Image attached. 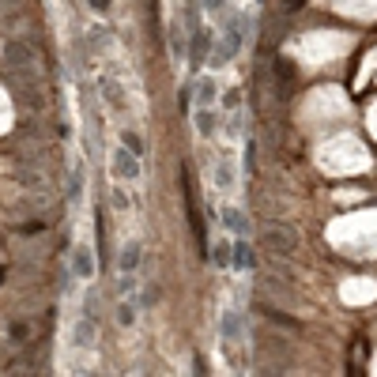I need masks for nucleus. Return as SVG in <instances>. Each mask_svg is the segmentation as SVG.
Returning a JSON list of instances; mask_svg holds the SVG:
<instances>
[{
	"instance_id": "9",
	"label": "nucleus",
	"mask_w": 377,
	"mask_h": 377,
	"mask_svg": "<svg viewBox=\"0 0 377 377\" xmlns=\"http://www.w3.org/2000/svg\"><path fill=\"white\" fill-rule=\"evenodd\" d=\"M242 340V320H238V314L234 309H227V314H223V343H238Z\"/></svg>"
},
{
	"instance_id": "18",
	"label": "nucleus",
	"mask_w": 377,
	"mask_h": 377,
	"mask_svg": "<svg viewBox=\"0 0 377 377\" xmlns=\"http://www.w3.org/2000/svg\"><path fill=\"white\" fill-rule=\"evenodd\" d=\"M136 291V272H121V279H117V294H132Z\"/></svg>"
},
{
	"instance_id": "24",
	"label": "nucleus",
	"mask_w": 377,
	"mask_h": 377,
	"mask_svg": "<svg viewBox=\"0 0 377 377\" xmlns=\"http://www.w3.org/2000/svg\"><path fill=\"white\" fill-rule=\"evenodd\" d=\"M4 4H8V8H12V4H15V0H0V8H4Z\"/></svg>"
},
{
	"instance_id": "22",
	"label": "nucleus",
	"mask_w": 377,
	"mask_h": 377,
	"mask_svg": "<svg viewBox=\"0 0 377 377\" xmlns=\"http://www.w3.org/2000/svg\"><path fill=\"white\" fill-rule=\"evenodd\" d=\"M12 336H15V340H19V336L27 340V325H19V320H15V325H12Z\"/></svg>"
},
{
	"instance_id": "11",
	"label": "nucleus",
	"mask_w": 377,
	"mask_h": 377,
	"mask_svg": "<svg viewBox=\"0 0 377 377\" xmlns=\"http://www.w3.org/2000/svg\"><path fill=\"white\" fill-rule=\"evenodd\" d=\"M215 94H219L215 79H212V76H200V79H196V106H212Z\"/></svg>"
},
{
	"instance_id": "10",
	"label": "nucleus",
	"mask_w": 377,
	"mask_h": 377,
	"mask_svg": "<svg viewBox=\"0 0 377 377\" xmlns=\"http://www.w3.org/2000/svg\"><path fill=\"white\" fill-rule=\"evenodd\" d=\"M140 256H143V245L140 242H128L125 249H121V256H117L121 272H136V268H140Z\"/></svg>"
},
{
	"instance_id": "19",
	"label": "nucleus",
	"mask_w": 377,
	"mask_h": 377,
	"mask_svg": "<svg viewBox=\"0 0 377 377\" xmlns=\"http://www.w3.org/2000/svg\"><path fill=\"white\" fill-rule=\"evenodd\" d=\"M121 143H125V147H132L136 155L143 159V143H140V136H136V132H128V128H125V132H121Z\"/></svg>"
},
{
	"instance_id": "3",
	"label": "nucleus",
	"mask_w": 377,
	"mask_h": 377,
	"mask_svg": "<svg viewBox=\"0 0 377 377\" xmlns=\"http://www.w3.org/2000/svg\"><path fill=\"white\" fill-rule=\"evenodd\" d=\"M140 155H136L132 147H114V159H110V174H114V178H121V181H136L140 178Z\"/></svg>"
},
{
	"instance_id": "8",
	"label": "nucleus",
	"mask_w": 377,
	"mask_h": 377,
	"mask_svg": "<svg viewBox=\"0 0 377 377\" xmlns=\"http://www.w3.org/2000/svg\"><path fill=\"white\" fill-rule=\"evenodd\" d=\"M234 178H238L234 159H219V163H215V189L230 192V189H234Z\"/></svg>"
},
{
	"instance_id": "2",
	"label": "nucleus",
	"mask_w": 377,
	"mask_h": 377,
	"mask_svg": "<svg viewBox=\"0 0 377 377\" xmlns=\"http://www.w3.org/2000/svg\"><path fill=\"white\" fill-rule=\"evenodd\" d=\"M261 242L276 253H294L298 249V234L294 227H283V223H264L261 227Z\"/></svg>"
},
{
	"instance_id": "15",
	"label": "nucleus",
	"mask_w": 377,
	"mask_h": 377,
	"mask_svg": "<svg viewBox=\"0 0 377 377\" xmlns=\"http://www.w3.org/2000/svg\"><path fill=\"white\" fill-rule=\"evenodd\" d=\"M230 264H234L238 272H245V268H253V249L245 242H238L234 245V256H230Z\"/></svg>"
},
{
	"instance_id": "4",
	"label": "nucleus",
	"mask_w": 377,
	"mask_h": 377,
	"mask_svg": "<svg viewBox=\"0 0 377 377\" xmlns=\"http://www.w3.org/2000/svg\"><path fill=\"white\" fill-rule=\"evenodd\" d=\"M242 42H245V23H242V15H234V19L227 23V30H223V50L215 53L212 61L215 64H227L238 50H242Z\"/></svg>"
},
{
	"instance_id": "7",
	"label": "nucleus",
	"mask_w": 377,
	"mask_h": 377,
	"mask_svg": "<svg viewBox=\"0 0 377 377\" xmlns=\"http://www.w3.org/2000/svg\"><path fill=\"white\" fill-rule=\"evenodd\" d=\"M94 317H79L72 325V347H94Z\"/></svg>"
},
{
	"instance_id": "16",
	"label": "nucleus",
	"mask_w": 377,
	"mask_h": 377,
	"mask_svg": "<svg viewBox=\"0 0 377 377\" xmlns=\"http://www.w3.org/2000/svg\"><path fill=\"white\" fill-rule=\"evenodd\" d=\"M170 50H174V57H185V30H181V23L170 27Z\"/></svg>"
},
{
	"instance_id": "6",
	"label": "nucleus",
	"mask_w": 377,
	"mask_h": 377,
	"mask_svg": "<svg viewBox=\"0 0 377 377\" xmlns=\"http://www.w3.org/2000/svg\"><path fill=\"white\" fill-rule=\"evenodd\" d=\"M212 30H192V53H189V61H192V68H200L207 57H212Z\"/></svg>"
},
{
	"instance_id": "23",
	"label": "nucleus",
	"mask_w": 377,
	"mask_h": 377,
	"mask_svg": "<svg viewBox=\"0 0 377 377\" xmlns=\"http://www.w3.org/2000/svg\"><path fill=\"white\" fill-rule=\"evenodd\" d=\"M91 8L94 12H110V0H91Z\"/></svg>"
},
{
	"instance_id": "5",
	"label": "nucleus",
	"mask_w": 377,
	"mask_h": 377,
	"mask_svg": "<svg viewBox=\"0 0 377 377\" xmlns=\"http://www.w3.org/2000/svg\"><path fill=\"white\" fill-rule=\"evenodd\" d=\"M72 276L83 279V283L99 276V264H94V249H91L87 242H79L76 249H72Z\"/></svg>"
},
{
	"instance_id": "1",
	"label": "nucleus",
	"mask_w": 377,
	"mask_h": 377,
	"mask_svg": "<svg viewBox=\"0 0 377 377\" xmlns=\"http://www.w3.org/2000/svg\"><path fill=\"white\" fill-rule=\"evenodd\" d=\"M4 57L12 64L15 76H38V53L30 42H23V38H12V42L4 45Z\"/></svg>"
},
{
	"instance_id": "17",
	"label": "nucleus",
	"mask_w": 377,
	"mask_h": 377,
	"mask_svg": "<svg viewBox=\"0 0 377 377\" xmlns=\"http://www.w3.org/2000/svg\"><path fill=\"white\" fill-rule=\"evenodd\" d=\"M230 256H234V245H230V242H219V245H215V253H212V261L219 264V268H230Z\"/></svg>"
},
{
	"instance_id": "20",
	"label": "nucleus",
	"mask_w": 377,
	"mask_h": 377,
	"mask_svg": "<svg viewBox=\"0 0 377 377\" xmlns=\"http://www.w3.org/2000/svg\"><path fill=\"white\" fill-rule=\"evenodd\" d=\"M223 106H227V110H238V91H227V94H223Z\"/></svg>"
},
{
	"instance_id": "14",
	"label": "nucleus",
	"mask_w": 377,
	"mask_h": 377,
	"mask_svg": "<svg viewBox=\"0 0 377 377\" xmlns=\"http://www.w3.org/2000/svg\"><path fill=\"white\" fill-rule=\"evenodd\" d=\"M114 317H117V325H121V328H132V325H136V302L128 298V294L117 302V314H114Z\"/></svg>"
},
{
	"instance_id": "12",
	"label": "nucleus",
	"mask_w": 377,
	"mask_h": 377,
	"mask_svg": "<svg viewBox=\"0 0 377 377\" xmlns=\"http://www.w3.org/2000/svg\"><path fill=\"white\" fill-rule=\"evenodd\" d=\"M223 223H227V230H234V234H245V230H249V219H245L238 207H223Z\"/></svg>"
},
{
	"instance_id": "21",
	"label": "nucleus",
	"mask_w": 377,
	"mask_h": 377,
	"mask_svg": "<svg viewBox=\"0 0 377 377\" xmlns=\"http://www.w3.org/2000/svg\"><path fill=\"white\" fill-rule=\"evenodd\" d=\"M207 12H219V8H227V0H204Z\"/></svg>"
},
{
	"instance_id": "13",
	"label": "nucleus",
	"mask_w": 377,
	"mask_h": 377,
	"mask_svg": "<svg viewBox=\"0 0 377 377\" xmlns=\"http://www.w3.org/2000/svg\"><path fill=\"white\" fill-rule=\"evenodd\" d=\"M192 125H196L200 136H212L215 132V114L207 106H196V114H192Z\"/></svg>"
}]
</instances>
